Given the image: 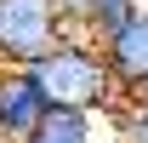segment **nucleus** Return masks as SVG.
Here are the masks:
<instances>
[{
  "mask_svg": "<svg viewBox=\"0 0 148 143\" xmlns=\"http://www.w3.org/2000/svg\"><path fill=\"white\" fill-rule=\"evenodd\" d=\"M97 57H103L114 92H137V86L148 80V12H143V6H137L114 35L97 40Z\"/></svg>",
  "mask_w": 148,
  "mask_h": 143,
  "instance_id": "obj_3",
  "label": "nucleus"
},
{
  "mask_svg": "<svg viewBox=\"0 0 148 143\" xmlns=\"http://www.w3.org/2000/svg\"><path fill=\"white\" fill-rule=\"evenodd\" d=\"M23 143H91V115H74V109H46V120H40Z\"/></svg>",
  "mask_w": 148,
  "mask_h": 143,
  "instance_id": "obj_5",
  "label": "nucleus"
},
{
  "mask_svg": "<svg viewBox=\"0 0 148 143\" xmlns=\"http://www.w3.org/2000/svg\"><path fill=\"white\" fill-rule=\"evenodd\" d=\"M57 40H69L57 0H0V63L6 69H29Z\"/></svg>",
  "mask_w": 148,
  "mask_h": 143,
  "instance_id": "obj_2",
  "label": "nucleus"
},
{
  "mask_svg": "<svg viewBox=\"0 0 148 143\" xmlns=\"http://www.w3.org/2000/svg\"><path fill=\"white\" fill-rule=\"evenodd\" d=\"M29 80H34L40 103L46 109H74V115H97V109H114L120 103V92H114L108 69H103V57H97L91 40H57L51 52H40L29 63Z\"/></svg>",
  "mask_w": 148,
  "mask_h": 143,
  "instance_id": "obj_1",
  "label": "nucleus"
},
{
  "mask_svg": "<svg viewBox=\"0 0 148 143\" xmlns=\"http://www.w3.org/2000/svg\"><path fill=\"white\" fill-rule=\"evenodd\" d=\"M131 103H137V109H148V80H143L137 92H131Z\"/></svg>",
  "mask_w": 148,
  "mask_h": 143,
  "instance_id": "obj_8",
  "label": "nucleus"
},
{
  "mask_svg": "<svg viewBox=\"0 0 148 143\" xmlns=\"http://www.w3.org/2000/svg\"><path fill=\"white\" fill-rule=\"evenodd\" d=\"M40 120H46V103H40L29 69H6L0 63V143H23Z\"/></svg>",
  "mask_w": 148,
  "mask_h": 143,
  "instance_id": "obj_4",
  "label": "nucleus"
},
{
  "mask_svg": "<svg viewBox=\"0 0 148 143\" xmlns=\"http://www.w3.org/2000/svg\"><path fill=\"white\" fill-rule=\"evenodd\" d=\"M114 132H120V143H148V109L114 103Z\"/></svg>",
  "mask_w": 148,
  "mask_h": 143,
  "instance_id": "obj_7",
  "label": "nucleus"
},
{
  "mask_svg": "<svg viewBox=\"0 0 148 143\" xmlns=\"http://www.w3.org/2000/svg\"><path fill=\"white\" fill-rule=\"evenodd\" d=\"M131 12H137V0H80V35L103 40V35H114Z\"/></svg>",
  "mask_w": 148,
  "mask_h": 143,
  "instance_id": "obj_6",
  "label": "nucleus"
}]
</instances>
